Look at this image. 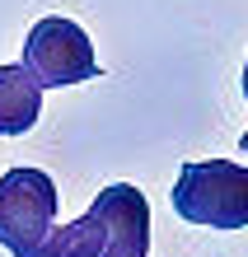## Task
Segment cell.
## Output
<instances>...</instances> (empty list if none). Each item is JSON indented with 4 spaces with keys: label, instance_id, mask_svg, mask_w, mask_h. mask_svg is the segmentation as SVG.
Wrapping results in <instances>:
<instances>
[{
    "label": "cell",
    "instance_id": "obj_4",
    "mask_svg": "<svg viewBox=\"0 0 248 257\" xmlns=\"http://www.w3.org/2000/svg\"><path fill=\"white\" fill-rule=\"evenodd\" d=\"M89 215L103 229V257H150V201L141 187L113 183L94 196Z\"/></svg>",
    "mask_w": 248,
    "mask_h": 257
},
{
    "label": "cell",
    "instance_id": "obj_3",
    "mask_svg": "<svg viewBox=\"0 0 248 257\" xmlns=\"http://www.w3.org/2000/svg\"><path fill=\"white\" fill-rule=\"evenodd\" d=\"M24 70L33 75L42 89H66V84H85L99 75L94 61V42L75 19H61V14H47L28 28L24 42Z\"/></svg>",
    "mask_w": 248,
    "mask_h": 257
},
{
    "label": "cell",
    "instance_id": "obj_7",
    "mask_svg": "<svg viewBox=\"0 0 248 257\" xmlns=\"http://www.w3.org/2000/svg\"><path fill=\"white\" fill-rule=\"evenodd\" d=\"M243 98H248V61H243ZM243 150H248V131H243V141H239Z\"/></svg>",
    "mask_w": 248,
    "mask_h": 257
},
{
    "label": "cell",
    "instance_id": "obj_1",
    "mask_svg": "<svg viewBox=\"0 0 248 257\" xmlns=\"http://www.w3.org/2000/svg\"><path fill=\"white\" fill-rule=\"evenodd\" d=\"M178 220L206 229H248V164L234 159H188L169 192Z\"/></svg>",
    "mask_w": 248,
    "mask_h": 257
},
{
    "label": "cell",
    "instance_id": "obj_5",
    "mask_svg": "<svg viewBox=\"0 0 248 257\" xmlns=\"http://www.w3.org/2000/svg\"><path fill=\"white\" fill-rule=\"evenodd\" d=\"M42 112V84L24 66H0V136L33 131Z\"/></svg>",
    "mask_w": 248,
    "mask_h": 257
},
{
    "label": "cell",
    "instance_id": "obj_2",
    "mask_svg": "<svg viewBox=\"0 0 248 257\" xmlns=\"http://www.w3.org/2000/svg\"><path fill=\"white\" fill-rule=\"evenodd\" d=\"M56 229V183L42 169H10L0 178V243L14 257H42Z\"/></svg>",
    "mask_w": 248,
    "mask_h": 257
},
{
    "label": "cell",
    "instance_id": "obj_6",
    "mask_svg": "<svg viewBox=\"0 0 248 257\" xmlns=\"http://www.w3.org/2000/svg\"><path fill=\"white\" fill-rule=\"evenodd\" d=\"M42 257H103V229H99V220L85 210L80 220H70V224H61V229H52Z\"/></svg>",
    "mask_w": 248,
    "mask_h": 257
}]
</instances>
